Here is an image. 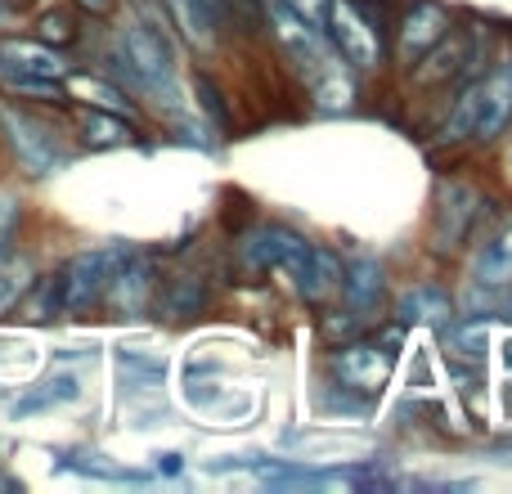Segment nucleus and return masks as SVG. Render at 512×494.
<instances>
[{
	"instance_id": "obj_1",
	"label": "nucleus",
	"mask_w": 512,
	"mask_h": 494,
	"mask_svg": "<svg viewBox=\"0 0 512 494\" xmlns=\"http://www.w3.org/2000/svg\"><path fill=\"white\" fill-rule=\"evenodd\" d=\"M270 23L274 32H279V41L292 50V59L301 63V72L310 77V90H315V99L324 108H346L351 104V81H346L342 72V59H337V50L319 36L315 23H306L301 14H292L283 0H270Z\"/></svg>"
},
{
	"instance_id": "obj_2",
	"label": "nucleus",
	"mask_w": 512,
	"mask_h": 494,
	"mask_svg": "<svg viewBox=\"0 0 512 494\" xmlns=\"http://www.w3.org/2000/svg\"><path fill=\"white\" fill-rule=\"evenodd\" d=\"M131 256H135V252H131L126 243H117V247H95V252L72 256V265L59 274V301H63V310H86V306H95V301L108 292V279H113V274L122 270Z\"/></svg>"
},
{
	"instance_id": "obj_3",
	"label": "nucleus",
	"mask_w": 512,
	"mask_h": 494,
	"mask_svg": "<svg viewBox=\"0 0 512 494\" xmlns=\"http://www.w3.org/2000/svg\"><path fill=\"white\" fill-rule=\"evenodd\" d=\"M324 23L337 59H346L351 68H373L382 59V27H373V18H364L355 0H328Z\"/></svg>"
},
{
	"instance_id": "obj_4",
	"label": "nucleus",
	"mask_w": 512,
	"mask_h": 494,
	"mask_svg": "<svg viewBox=\"0 0 512 494\" xmlns=\"http://www.w3.org/2000/svg\"><path fill=\"white\" fill-rule=\"evenodd\" d=\"M122 54H126V68L135 72V81L144 86H171L176 77V54H171V41L167 32H153V27L135 23L122 32Z\"/></svg>"
},
{
	"instance_id": "obj_5",
	"label": "nucleus",
	"mask_w": 512,
	"mask_h": 494,
	"mask_svg": "<svg viewBox=\"0 0 512 494\" xmlns=\"http://www.w3.org/2000/svg\"><path fill=\"white\" fill-rule=\"evenodd\" d=\"M477 207H481L477 189L459 185V180H445L441 194H436V225H432V247L436 252H450V247L463 243V234H468Z\"/></svg>"
},
{
	"instance_id": "obj_6",
	"label": "nucleus",
	"mask_w": 512,
	"mask_h": 494,
	"mask_svg": "<svg viewBox=\"0 0 512 494\" xmlns=\"http://www.w3.org/2000/svg\"><path fill=\"white\" fill-rule=\"evenodd\" d=\"M283 270L292 274V283H297V292L306 301H324L328 292L342 283V261H337L328 247H315L306 239H301V247L288 256V265H283Z\"/></svg>"
},
{
	"instance_id": "obj_7",
	"label": "nucleus",
	"mask_w": 512,
	"mask_h": 494,
	"mask_svg": "<svg viewBox=\"0 0 512 494\" xmlns=\"http://www.w3.org/2000/svg\"><path fill=\"white\" fill-rule=\"evenodd\" d=\"M333 369H337V378H342L346 387L378 391L382 382L391 378V351H382V346H373V342L342 346V351L333 355Z\"/></svg>"
},
{
	"instance_id": "obj_8",
	"label": "nucleus",
	"mask_w": 512,
	"mask_h": 494,
	"mask_svg": "<svg viewBox=\"0 0 512 494\" xmlns=\"http://www.w3.org/2000/svg\"><path fill=\"white\" fill-rule=\"evenodd\" d=\"M445 32H450V14L441 5H432V0H418L405 14V23H400V59L405 63L427 59V50L445 41Z\"/></svg>"
},
{
	"instance_id": "obj_9",
	"label": "nucleus",
	"mask_w": 512,
	"mask_h": 494,
	"mask_svg": "<svg viewBox=\"0 0 512 494\" xmlns=\"http://www.w3.org/2000/svg\"><path fill=\"white\" fill-rule=\"evenodd\" d=\"M0 68H5L9 77H41V81L63 77V59L54 45L18 41V36H5V41H0Z\"/></svg>"
},
{
	"instance_id": "obj_10",
	"label": "nucleus",
	"mask_w": 512,
	"mask_h": 494,
	"mask_svg": "<svg viewBox=\"0 0 512 494\" xmlns=\"http://www.w3.org/2000/svg\"><path fill=\"white\" fill-rule=\"evenodd\" d=\"M508 117H512V59H504L481 81V113H477L472 135H477V140H495L508 126Z\"/></svg>"
},
{
	"instance_id": "obj_11",
	"label": "nucleus",
	"mask_w": 512,
	"mask_h": 494,
	"mask_svg": "<svg viewBox=\"0 0 512 494\" xmlns=\"http://www.w3.org/2000/svg\"><path fill=\"white\" fill-rule=\"evenodd\" d=\"M297 247H301V234L279 230V225H256V230L243 234L239 256L248 270H283Z\"/></svg>"
},
{
	"instance_id": "obj_12",
	"label": "nucleus",
	"mask_w": 512,
	"mask_h": 494,
	"mask_svg": "<svg viewBox=\"0 0 512 494\" xmlns=\"http://www.w3.org/2000/svg\"><path fill=\"white\" fill-rule=\"evenodd\" d=\"M5 126H9V140H14L18 158H23L27 167L36 171V176H45V171L59 167L63 153L54 149V140L36 122H27V117H18V113H9V108H5Z\"/></svg>"
},
{
	"instance_id": "obj_13",
	"label": "nucleus",
	"mask_w": 512,
	"mask_h": 494,
	"mask_svg": "<svg viewBox=\"0 0 512 494\" xmlns=\"http://www.w3.org/2000/svg\"><path fill=\"white\" fill-rule=\"evenodd\" d=\"M472 279L481 283V288H508L512 283V216L495 230V239H486V247L477 252V270H472Z\"/></svg>"
},
{
	"instance_id": "obj_14",
	"label": "nucleus",
	"mask_w": 512,
	"mask_h": 494,
	"mask_svg": "<svg viewBox=\"0 0 512 494\" xmlns=\"http://www.w3.org/2000/svg\"><path fill=\"white\" fill-rule=\"evenodd\" d=\"M108 288H113V306L122 310V315H140V310L149 306V292H153V265L131 256V261L108 279Z\"/></svg>"
},
{
	"instance_id": "obj_15",
	"label": "nucleus",
	"mask_w": 512,
	"mask_h": 494,
	"mask_svg": "<svg viewBox=\"0 0 512 494\" xmlns=\"http://www.w3.org/2000/svg\"><path fill=\"white\" fill-rule=\"evenodd\" d=\"M396 315L405 319V324H450V297H445L441 288H432V283H418V288L400 292L396 301Z\"/></svg>"
},
{
	"instance_id": "obj_16",
	"label": "nucleus",
	"mask_w": 512,
	"mask_h": 494,
	"mask_svg": "<svg viewBox=\"0 0 512 494\" xmlns=\"http://www.w3.org/2000/svg\"><path fill=\"white\" fill-rule=\"evenodd\" d=\"M158 306H162V315H176V319L198 315V310L207 306V283L198 279V274H180V279H171L167 288H162Z\"/></svg>"
},
{
	"instance_id": "obj_17",
	"label": "nucleus",
	"mask_w": 512,
	"mask_h": 494,
	"mask_svg": "<svg viewBox=\"0 0 512 494\" xmlns=\"http://www.w3.org/2000/svg\"><path fill=\"white\" fill-rule=\"evenodd\" d=\"M342 288H346V301H351L355 310H369L373 301L382 297V265L378 261H351V270L342 274Z\"/></svg>"
},
{
	"instance_id": "obj_18",
	"label": "nucleus",
	"mask_w": 512,
	"mask_h": 494,
	"mask_svg": "<svg viewBox=\"0 0 512 494\" xmlns=\"http://www.w3.org/2000/svg\"><path fill=\"white\" fill-rule=\"evenodd\" d=\"M77 396V378H68V373H59V378H50V382H41V391H32V396H23L14 405V414L23 418V414H36V409H50V405H63V400H72Z\"/></svg>"
},
{
	"instance_id": "obj_19",
	"label": "nucleus",
	"mask_w": 512,
	"mask_h": 494,
	"mask_svg": "<svg viewBox=\"0 0 512 494\" xmlns=\"http://www.w3.org/2000/svg\"><path fill=\"white\" fill-rule=\"evenodd\" d=\"M68 90H72V95H86L90 104L108 108V113H131V104L122 99V90L108 86V81H99V77H72Z\"/></svg>"
},
{
	"instance_id": "obj_20",
	"label": "nucleus",
	"mask_w": 512,
	"mask_h": 494,
	"mask_svg": "<svg viewBox=\"0 0 512 494\" xmlns=\"http://www.w3.org/2000/svg\"><path fill=\"white\" fill-rule=\"evenodd\" d=\"M27 283H32V265H27L23 256H9V261H0V310L14 306V301L27 292Z\"/></svg>"
},
{
	"instance_id": "obj_21",
	"label": "nucleus",
	"mask_w": 512,
	"mask_h": 494,
	"mask_svg": "<svg viewBox=\"0 0 512 494\" xmlns=\"http://www.w3.org/2000/svg\"><path fill=\"white\" fill-rule=\"evenodd\" d=\"M477 113H481V86H468L459 95V104H454L450 122H445V140H463V135H472Z\"/></svg>"
},
{
	"instance_id": "obj_22",
	"label": "nucleus",
	"mask_w": 512,
	"mask_h": 494,
	"mask_svg": "<svg viewBox=\"0 0 512 494\" xmlns=\"http://www.w3.org/2000/svg\"><path fill=\"white\" fill-rule=\"evenodd\" d=\"M81 131H86V144H95V149H108V144H126V122H117V117L108 113H86L81 117Z\"/></svg>"
},
{
	"instance_id": "obj_23",
	"label": "nucleus",
	"mask_w": 512,
	"mask_h": 494,
	"mask_svg": "<svg viewBox=\"0 0 512 494\" xmlns=\"http://www.w3.org/2000/svg\"><path fill=\"white\" fill-rule=\"evenodd\" d=\"M486 342H490L486 324H459V328H450V351L459 355V360H486Z\"/></svg>"
},
{
	"instance_id": "obj_24",
	"label": "nucleus",
	"mask_w": 512,
	"mask_h": 494,
	"mask_svg": "<svg viewBox=\"0 0 512 494\" xmlns=\"http://www.w3.org/2000/svg\"><path fill=\"white\" fill-rule=\"evenodd\" d=\"M463 59H468V41H454V45H445V50H436V59L427 63L423 72H418V77L423 81H441V77H450V72H459L463 68Z\"/></svg>"
},
{
	"instance_id": "obj_25",
	"label": "nucleus",
	"mask_w": 512,
	"mask_h": 494,
	"mask_svg": "<svg viewBox=\"0 0 512 494\" xmlns=\"http://www.w3.org/2000/svg\"><path fill=\"white\" fill-rule=\"evenodd\" d=\"M36 36H41L45 45H68L72 36H77V27H72L68 14H59V9H54V14H45L41 23H36Z\"/></svg>"
},
{
	"instance_id": "obj_26",
	"label": "nucleus",
	"mask_w": 512,
	"mask_h": 494,
	"mask_svg": "<svg viewBox=\"0 0 512 494\" xmlns=\"http://www.w3.org/2000/svg\"><path fill=\"white\" fill-rule=\"evenodd\" d=\"M54 310H63V301H59V279H45L41 292L27 301V319H50Z\"/></svg>"
},
{
	"instance_id": "obj_27",
	"label": "nucleus",
	"mask_w": 512,
	"mask_h": 494,
	"mask_svg": "<svg viewBox=\"0 0 512 494\" xmlns=\"http://www.w3.org/2000/svg\"><path fill=\"white\" fill-rule=\"evenodd\" d=\"M63 468H77V472H86V477H104V481H144L140 472H131V468H113V463H95V454H90V463L72 459V463H63Z\"/></svg>"
},
{
	"instance_id": "obj_28",
	"label": "nucleus",
	"mask_w": 512,
	"mask_h": 494,
	"mask_svg": "<svg viewBox=\"0 0 512 494\" xmlns=\"http://www.w3.org/2000/svg\"><path fill=\"white\" fill-rule=\"evenodd\" d=\"M283 5L292 9V14H301L306 23H324V9H328V0H283Z\"/></svg>"
},
{
	"instance_id": "obj_29",
	"label": "nucleus",
	"mask_w": 512,
	"mask_h": 494,
	"mask_svg": "<svg viewBox=\"0 0 512 494\" xmlns=\"http://www.w3.org/2000/svg\"><path fill=\"white\" fill-rule=\"evenodd\" d=\"M198 95H203V108H207V113H212V117H221V122H225L221 95H216V90H212V81H198Z\"/></svg>"
},
{
	"instance_id": "obj_30",
	"label": "nucleus",
	"mask_w": 512,
	"mask_h": 494,
	"mask_svg": "<svg viewBox=\"0 0 512 494\" xmlns=\"http://www.w3.org/2000/svg\"><path fill=\"white\" fill-rule=\"evenodd\" d=\"M81 9H90V14H108L113 9V0H77Z\"/></svg>"
},
{
	"instance_id": "obj_31",
	"label": "nucleus",
	"mask_w": 512,
	"mask_h": 494,
	"mask_svg": "<svg viewBox=\"0 0 512 494\" xmlns=\"http://www.w3.org/2000/svg\"><path fill=\"white\" fill-rule=\"evenodd\" d=\"M504 315L512 319V292H508V297H504Z\"/></svg>"
},
{
	"instance_id": "obj_32",
	"label": "nucleus",
	"mask_w": 512,
	"mask_h": 494,
	"mask_svg": "<svg viewBox=\"0 0 512 494\" xmlns=\"http://www.w3.org/2000/svg\"><path fill=\"white\" fill-rule=\"evenodd\" d=\"M0 486H5V481H0Z\"/></svg>"
},
{
	"instance_id": "obj_33",
	"label": "nucleus",
	"mask_w": 512,
	"mask_h": 494,
	"mask_svg": "<svg viewBox=\"0 0 512 494\" xmlns=\"http://www.w3.org/2000/svg\"><path fill=\"white\" fill-rule=\"evenodd\" d=\"M0 72H5V68H0Z\"/></svg>"
}]
</instances>
